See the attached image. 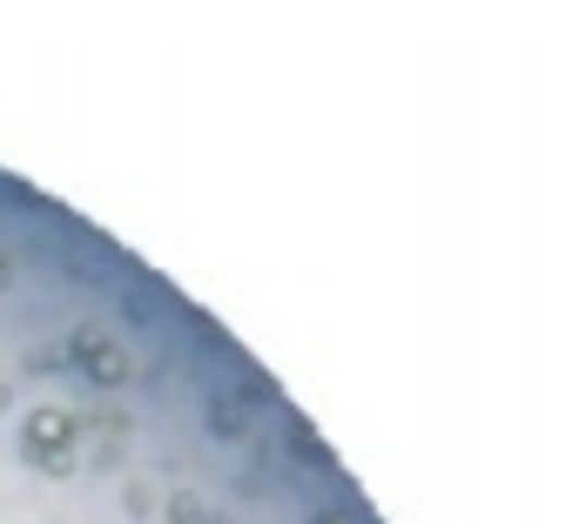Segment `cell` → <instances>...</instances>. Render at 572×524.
<instances>
[{"mask_svg": "<svg viewBox=\"0 0 572 524\" xmlns=\"http://www.w3.org/2000/svg\"><path fill=\"white\" fill-rule=\"evenodd\" d=\"M21 451H27L34 471L74 477V411H54V403H41V411L21 424Z\"/></svg>", "mask_w": 572, "mask_h": 524, "instance_id": "1", "label": "cell"}, {"mask_svg": "<svg viewBox=\"0 0 572 524\" xmlns=\"http://www.w3.org/2000/svg\"><path fill=\"white\" fill-rule=\"evenodd\" d=\"M68 363H74L88 383H101V390H122V383L135 377L129 350L114 343V337H101V330H74V337H68Z\"/></svg>", "mask_w": 572, "mask_h": 524, "instance_id": "2", "label": "cell"}, {"mask_svg": "<svg viewBox=\"0 0 572 524\" xmlns=\"http://www.w3.org/2000/svg\"><path fill=\"white\" fill-rule=\"evenodd\" d=\"M250 411H256V403L216 397V403H209V430H216V437H243V430H250Z\"/></svg>", "mask_w": 572, "mask_h": 524, "instance_id": "3", "label": "cell"}, {"mask_svg": "<svg viewBox=\"0 0 572 524\" xmlns=\"http://www.w3.org/2000/svg\"><path fill=\"white\" fill-rule=\"evenodd\" d=\"M283 437H290V451H296L303 464H317V471H330V443H324V437H317L311 424H303V417H290V430H283Z\"/></svg>", "mask_w": 572, "mask_h": 524, "instance_id": "4", "label": "cell"}, {"mask_svg": "<svg viewBox=\"0 0 572 524\" xmlns=\"http://www.w3.org/2000/svg\"><path fill=\"white\" fill-rule=\"evenodd\" d=\"M169 524H216V517H209V504L196 491H175L169 498Z\"/></svg>", "mask_w": 572, "mask_h": 524, "instance_id": "5", "label": "cell"}, {"mask_svg": "<svg viewBox=\"0 0 572 524\" xmlns=\"http://www.w3.org/2000/svg\"><path fill=\"white\" fill-rule=\"evenodd\" d=\"M122 504H129V517H135V524L148 517V491H142V484H129V491H122Z\"/></svg>", "mask_w": 572, "mask_h": 524, "instance_id": "6", "label": "cell"}, {"mask_svg": "<svg viewBox=\"0 0 572 524\" xmlns=\"http://www.w3.org/2000/svg\"><path fill=\"white\" fill-rule=\"evenodd\" d=\"M27 363H34V370H61L68 356H61V350H27Z\"/></svg>", "mask_w": 572, "mask_h": 524, "instance_id": "7", "label": "cell"}, {"mask_svg": "<svg viewBox=\"0 0 572 524\" xmlns=\"http://www.w3.org/2000/svg\"><path fill=\"white\" fill-rule=\"evenodd\" d=\"M311 524H357V511H337V504H330V511H317Z\"/></svg>", "mask_w": 572, "mask_h": 524, "instance_id": "8", "label": "cell"}, {"mask_svg": "<svg viewBox=\"0 0 572 524\" xmlns=\"http://www.w3.org/2000/svg\"><path fill=\"white\" fill-rule=\"evenodd\" d=\"M8 282H14V263H8V256H0V290H8Z\"/></svg>", "mask_w": 572, "mask_h": 524, "instance_id": "9", "label": "cell"}, {"mask_svg": "<svg viewBox=\"0 0 572 524\" xmlns=\"http://www.w3.org/2000/svg\"><path fill=\"white\" fill-rule=\"evenodd\" d=\"M8 403H14V397H8V383H0V411H8Z\"/></svg>", "mask_w": 572, "mask_h": 524, "instance_id": "10", "label": "cell"}]
</instances>
